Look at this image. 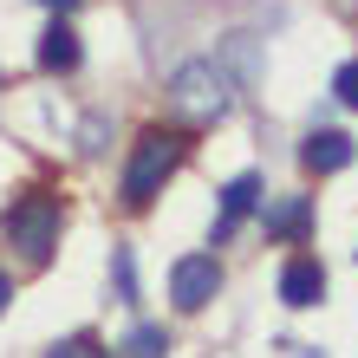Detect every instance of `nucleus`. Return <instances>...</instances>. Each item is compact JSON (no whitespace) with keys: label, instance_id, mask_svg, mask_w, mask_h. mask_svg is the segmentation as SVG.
<instances>
[{"label":"nucleus","instance_id":"nucleus-1","mask_svg":"<svg viewBox=\"0 0 358 358\" xmlns=\"http://www.w3.org/2000/svg\"><path fill=\"white\" fill-rule=\"evenodd\" d=\"M176 163H182V131L150 124V131L131 143V163H124V202H131V208H150L163 196V182L176 176Z\"/></svg>","mask_w":358,"mask_h":358},{"label":"nucleus","instance_id":"nucleus-2","mask_svg":"<svg viewBox=\"0 0 358 358\" xmlns=\"http://www.w3.org/2000/svg\"><path fill=\"white\" fill-rule=\"evenodd\" d=\"M228 72L215 66V59H196V66H182L176 78H170V117L176 124H215V117H228Z\"/></svg>","mask_w":358,"mask_h":358},{"label":"nucleus","instance_id":"nucleus-3","mask_svg":"<svg viewBox=\"0 0 358 358\" xmlns=\"http://www.w3.org/2000/svg\"><path fill=\"white\" fill-rule=\"evenodd\" d=\"M59 222H66V208H59L52 196H20L0 228H7V241L39 267V261H52V248H59Z\"/></svg>","mask_w":358,"mask_h":358},{"label":"nucleus","instance_id":"nucleus-4","mask_svg":"<svg viewBox=\"0 0 358 358\" xmlns=\"http://www.w3.org/2000/svg\"><path fill=\"white\" fill-rule=\"evenodd\" d=\"M215 293H222V267H215V255H182V261L170 267V300H176L182 313H202Z\"/></svg>","mask_w":358,"mask_h":358},{"label":"nucleus","instance_id":"nucleus-5","mask_svg":"<svg viewBox=\"0 0 358 358\" xmlns=\"http://www.w3.org/2000/svg\"><path fill=\"white\" fill-rule=\"evenodd\" d=\"M280 300L287 306H320L326 300V267L313 261V255H293L280 267Z\"/></svg>","mask_w":358,"mask_h":358},{"label":"nucleus","instance_id":"nucleus-6","mask_svg":"<svg viewBox=\"0 0 358 358\" xmlns=\"http://www.w3.org/2000/svg\"><path fill=\"white\" fill-rule=\"evenodd\" d=\"M300 163H306L313 176L345 170V163H352V137H345V131H313V137L300 143Z\"/></svg>","mask_w":358,"mask_h":358},{"label":"nucleus","instance_id":"nucleus-7","mask_svg":"<svg viewBox=\"0 0 358 358\" xmlns=\"http://www.w3.org/2000/svg\"><path fill=\"white\" fill-rule=\"evenodd\" d=\"M39 66L46 72H72L78 66V33L66 27V20H52V27L39 33Z\"/></svg>","mask_w":358,"mask_h":358},{"label":"nucleus","instance_id":"nucleus-8","mask_svg":"<svg viewBox=\"0 0 358 358\" xmlns=\"http://www.w3.org/2000/svg\"><path fill=\"white\" fill-rule=\"evenodd\" d=\"M255 202H261V176H235V182H228V189H222V222H215V241H228V228H235Z\"/></svg>","mask_w":358,"mask_h":358},{"label":"nucleus","instance_id":"nucleus-9","mask_svg":"<svg viewBox=\"0 0 358 358\" xmlns=\"http://www.w3.org/2000/svg\"><path fill=\"white\" fill-rule=\"evenodd\" d=\"M306 222H313V202H306V196H287L280 208H267V241H293V235H306Z\"/></svg>","mask_w":358,"mask_h":358},{"label":"nucleus","instance_id":"nucleus-10","mask_svg":"<svg viewBox=\"0 0 358 358\" xmlns=\"http://www.w3.org/2000/svg\"><path fill=\"white\" fill-rule=\"evenodd\" d=\"M170 352V332L163 326H137L131 339H124V358H163Z\"/></svg>","mask_w":358,"mask_h":358},{"label":"nucleus","instance_id":"nucleus-11","mask_svg":"<svg viewBox=\"0 0 358 358\" xmlns=\"http://www.w3.org/2000/svg\"><path fill=\"white\" fill-rule=\"evenodd\" d=\"M46 358H111V352H104L98 339H85V332H78V339H59Z\"/></svg>","mask_w":358,"mask_h":358},{"label":"nucleus","instance_id":"nucleus-12","mask_svg":"<svg viewBox=\"0 0 358 358\" xmlns=\"http://www.w3.org/2000/svg\"><path fill=\"white\" fill-rule=\"evenodd\" d=\"M332 92H339V104H352V111H358V59H352V66H339Z\"/></svg>","mask_w":358,"mask_h":358},{"label":"nucleus","instance_id":"nucleus-13","mask_svg":"<svg viewBox=\"0 0 358 358\" xmlns=\"http://www.w3.org/2000/svg\"><path fill=\"white\" fill-rule=\"evenodd\" d=\"M7 306H13V280L0 273V313H7Z\"/></svg>","mask_w":358,"mask_h":358},{"label":"nucleus","instance_id":"nucleus-14","mask_svg":"<svg viewBox=\"0 0 358 358\" xmlns=\"http://www.w3.org/2000/svg\"><path fill=\"white\" fill-rule=\"evenodd\" d=\"M39 7H59V13H66V7H72V0H39Z\"/></svg>","mask_w":358,"mask_h":358}]
</instances>
